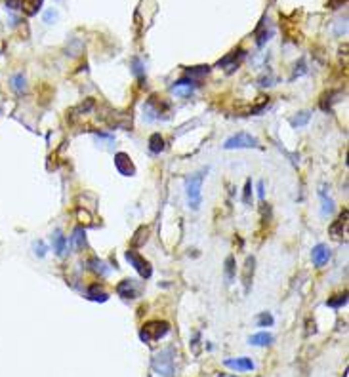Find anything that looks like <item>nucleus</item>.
<instances>
[{
    "mask_svg": "<svg viewBox=\"0 0 349 377\" xmlns=\"http://www.w3.org/2000/svg\"><path fill=\"white\" fill-rule=\"evenodd\" d=\"M126 259H128L130 265L140 273L141 278H149V276H151L153 269H151V265H149V261L147 259H143L136 249H128V252H126Z\"/></svg>",
    "mask_w": 349,
    "mask_h": 377,
    "instance_id": "obj_5",
    "label": "nucleus"
},
{
    "mask_svg": "<svg viewBox=\"0 0 349 377\" xmlns=\"http://www.w3.org/2000/svg\"><path fill=\"white\" fill-rule=\"evenodd\" d=\"M250 193H252V183L250 181H246V187H245V204H250Z\"/></svg>",
    "mask_w": 349,
    "mask_h": 377,
    "instance_id": "obj_27",
    "label": "nucleus"
},
{
    "mask_svg": "<svg viewBox=\"0 0 349 377\" xmlns=\"http://www.w3.org/2000/svg\"><path fill=\"white\" fill-rule=\"evenodd\" d=\"M271 341H273V335L267 334V332H260V334L252 335L248 339V343L254 347H267V345H271Z\"/></svg>",
    "mask_w": 349,
    "mask_h": 377,
    "instance_id": "obj_14",
    "label": "nucleus"
},
{
    "mask_svg": "<svg viewBox=\"0 0 349 377\" xmlns=\"http://www.w3.org/2000/svg\"><path fill=\"white\" fill-rule=\"evenodd\" d=\"M117 291H119V295L124 297V299H134V297H138V286H136V282H134L132 278L123 280V282L117 286Z\"/></svg>",
    "mask_w": 349,
    "mask_h": 377,
    "instance_id": "obj_8",
    "label": "nucleus"
},
{
    "mask_svg": "<svg viewBox=\"0 0 349 377\" xmlns=\"http://www.w3.org/2000/svg\"><path fill=\"white\" fill-rule=\"evenodd\" d=\"M44 252H46V249H44V244H42V242H38V244H36V256L42 257Z\"/></svg>",
    "mask_w": 349,
    "mask_h": 377,
    "instance_id": "obj_31",
    "label": "nucleus"
},
{
    "mask_svg": "<svg viewBox=\"0 0 349 377\" xmlns=\"http://www.w3.org/2000/svg\"><path fill=\"white\" fill-rule=\"evenodd\" d=\"M10 86H12V90L16 92V94H23L27 90V82H25V77H23V73H18V75H14V77L10 78Z\"/></svg>",
    "mask_w": 349,
    "mask_h": 377,
    "instance_id": "obj_15",
    "label": "nucleus"
},
{
    "mask_svg": "<svg viewBox=\"0 0 349 377\" xmlns=\"http://www.w3.org/2000/svg\"><path fill=\"white\" fill-rule=\"evenodd\" d=\"M311 259H313V263L317 267H323L330 259V252H328V248L324 244H317L313 248V252H311Z\"/></svg>",
    "mask_w": 349,
    "mask_h": 377,
    "instance_id": "obj_9",
    "label": "nucleus"
},
{
    "mask_svg": "<svg viewBox=\"0 0 349 377\" xmlns=\"http://www.w3.org/2000/svg\"><path fill=\"white\" fill-rule=\"evenodd\" d=\"M52 240H53V249H55V254H57V256H65V252H67V238H65L60 231H55Z\"/></svg>",
    "mask_w": 349,
    "mask_h": 377,
    "instance_id": "obj_13",
    "label": "nucleus"
},
{
    "mask_svg": "<svg viewBox=\"0 0 349 377\" xmlns=\"http://www.w3.org/2000/svg\"><path fill=\"white\" fill-rule=\"evenodd\" d=\"M309 118H311V114L307 111H302V112H298L296 116L290 118V124H292L294 128H302V126H306L307 122H309Z\"/></svg>",
    "mask_w": 349,
    "mask_h": 377,
    "instance_id": "obj_19",
    "label": "nucleus"
},
{
    "mask_svg": "<svg viewBox=\"0 0 349 377\" xmlns=\"http://www.w3.org/2000/svg\"><path fill=\"white\" fill-rule=\"evenodd\" d=\"M55 16H57V14H55L53 10H48V12H46V16H44V21H46V23H53L52 19H55Z\"/></svg>",
    "mask_w": 349,
    "mask_h": 377,
    "instance_id": "obj_28",
    "label": "nucleus"
},
{
    "mask_svg": "<svg viewBox=\"0 0 349 377\" xmlns=\"http://www.w3.org/2000/svg\"><path fill=\"white\" fill-rule=\"evenodd\" d=\"M254 147H258V139L250 134H246V132H239L223 143V149H227V151H231V149H254Z\"/></svg>",
    "mask_w": 349,
    "mask_h": 377,
    "instance_id": "obj_4",
    "label": "nucleus"
},
{
    "mask_svg": "<svg viewBox=\"0 0 349 377\" xmlns=\"http://www.w3.org/2000/svg\"><path fill=\"white\" fill-rule=\"evenodd\" d=\"M321 200H323V215H330L332 210H334V202H332V198L326 197V193L324 191H321Z\"/></svg>",
    "mask_w": 349,
    "mask_h": 377,
    "instance_id": "obj_21",
    "label": "nucleus"
},
{
    "mask_svg": "<svg viewBox=\"0 0 349 377\" xmlns=\"http://www.w3.org/2000/svg\"><path fill=\"white\" fill-rule=\"evenodd\" d=\"M6 6H10V10H18V8H21V6H19L18 0H8V2H6Z\"/></svg>",
    "mask_w": 349,
    "mask_h": 377,
    "instance_id": "obj_30",
    "label": "nucleus"
},
{
    "mask_svg": "<svg viewBox=\"0 0 349 377\" xmlns=\"http://www.w3.org/2000/svg\"><path fill=\"white\" fill-rule=\"evenodd\" d=\"M225 274H227V282H231V280H233V276H235V259H233V256L227 257Z\"/></svg>",
    "mask_w": 349,
    "mask_h": 377,
    "instance_id": "obj_23",
    "label": "nucleus"
},
{
    "mask_svg": "<svg viewBox=\"0 0 349 377\" xmlns=\"http://www.w3.org/2000/svg\"><path fill=\"white\" fill-rule=\"evenodd\" d=\"M147 236H149V227H140L138 232H136V236L132 238V244H134V246H141V244L147 240Z\"/></svg>",
    "mask_w": 349,
    "mask_h": 377,
    "instance_id": "obj_20",
    "label": "nucleus"
},
{
    "mask_svg": "<svg viewBox=\"0 0 349 377\" xmlns=\"http://www.w3.org/2000/svg\"><path fill=\"white\" fill-rule=\"evenodd\" d=\"M103 265H105V263H103V261H99V259H92V261H90V267H92L96 273H101L105 276V274L109 273V269H107V267H103Z\"/></svg>",
    "mask_w": 349,
    "mask_h": 377,
    "instance_id": "obj_26",
    "label": "nucleus"
},
{
    "mask_svg": "<svg viewBox=\"0 0 349 377\" xmlns=\"http://www.w3.org/2000/svg\"><path fill=\"white\" fill-rule=\"evenodd\" d=\"M114 168L119 170V173H123V175H134L136 173V166L132 164L130 156L126 153H117L114 154Z\"/></svg>",
    "mask_w": 349,
    "mask_h": 377,
    "instance_id": "obj_6",
    "label": "nucleus"
},
{
    "mask_svg": "<svg viewBox=\"0 0 349 377\" xmlns=\"http://www.w3.org/2000/svg\"><path fill=\"white\" fill-rule=\"evenodd\" d=\"M149 149H151V153H155V154L164 151V139H162L160 134H153V136H151V139H149Z\"/></svg>",
    "mask_w": 349,
    "mask_h": 377,
    "instance_id": "obj_18",
    "label": "nucleus"
},
{
    "mask_svg": "<svg viewBox=\"0 0 349 377\" xmlns=\"http://www.w3.org/2000/svg\"><path fill=\"white\" fill-rule=\"evenodd\" d=\"M86 295H88V299L101 301V303H103V301H107V297H109V295H107V291H105L103 288L99 286V284H94V286H90V288H88V291H86Z\"/></svg>",
    "mask_w": 349,
    "mask_h": 377,
    "instance_id": "obj_12",
    "label": "nucleus"
},
{
    "mask_svg": "<svg viewBox=\"0 0 349 377\" xmlns=\"http://www.w3.org/2000/svg\"><path fill=\"white\" fill-rule=\"evenodd\" d=\"M172 92H174L178 97H189V95L195 92V84H193V80H178V82L172 86Z\"/></svg>",
    "mask_w": 349,
    "mask_h": 377,
    "instance_id": "obj_10",
    "label": "nucleus"
},
{
    "mask_svg": "<svg viewBox=\"0 0 349 377\" xmlns=\"http://www.w3.org/2000/svg\"><path fill=\"white\" fill-rule=\"evenodd\" d=\"M71 244H73V248L75 249L84 248V244H86V236H84V229H82V227L75 229L73 236H71Z\"/></svg>",
    "mask_w": 349,
    "mask_h": 377,
    "instance_id": "obj_17",
    "label": "nucleus"
},
{
    "mask_svg": "<svg viewBox=\"0 0 349 377\" xmlns=\"http://www.w3.org/2000/svg\"><path fill=\"white\" fill-rule=\"evenodd\" d=\"M151 366L155 369V373H158L160 377H172L174 375V349H164V351L157 352L153 360H151Z\"/></svg>",
    "mask_w": 349,
    "mask_h": 377,
    "instance_id": "obj_2",
    "label": "nucleus"
},
{
    "mask_svg": "<svg viewBox=\"0 0 349 377\" xmlns=\"http://www.w3.org/2000/svg\"><path fill=\"white\" fill-rule=\"evenodd\" d=\"M204 173L206 171H197L193 173L191 177L187 179V185H185V195H187V200H189V206L193 210H199L202 202V181H204Z\"/></svg>",
    "mask_w": 349,
    "mask_h": 377,
    "instance_id": "obj_1",
    "label": "nucleus"
},
{
    "mask_svg": "<svg viewBox=\"0 0 349 377\" xmlns=\"http://www.w3.org/2000/svg\"><path fill=\"white\" fill-rule=\"evenodd\" d=\"M258 195H260V198H263V181L258 183Z\"/></svg>",
    "mask_w": 349,
    "mask_h": 377,
    "instance_id": "obj_32",
    "label": "nucleus"
},
{
    "mask_svg": "<svg viewBox=\"0 0 349 377\" xmlns=\"http://www.w3.org/2000/svg\"><path fill=\"white\" fill-rule=\"evenodd\" d=\"M168 332H170V324H168V322L153 320V322H147V324L141 328L140 337H141V341L153 343V341H158L160 337H164Z\"/></svg>",
    "mask_w": 349,
    "mask_h": 377,
    "instance_id": "obj_3",
    "label": "nucleus"
},
{
    "mask_svg": "<svg viewBox=\"0 0 349 377\" xmlns=\"http://www.w3.org/2000/svg\"><path fill=\"white\" fill-rule=\"evenodd\" d=\"M347 215H349L347 210H343V214L340 215V219H338V221H336L330 227V234H332V236H336V238H338V236H341L343 232L347 231Z\"/></svg>",
    "mask_w": 349,
    "mask_h": 377,
    "instance_id": "obj_11",
    "label": "nucleus"
},
{
    "mask_svg": "<svg viewBox=\"0 0 349 377\" xmlns=\"http://www.w3.org/2000/svg\"><path fill=\"white\" fill-rule=\"evenodd\" d=\"M223 366H225V368H231L233 371H252V369L256 368V364H254L250 358H246V356H241V358H227V360H223Z\"/></svg>",
    "mask_w": 349,
    "mask_h": 377,
    "instance_id": "obj_7",
    "label": "nucleus"
},
{
    "mask_svg": "<svg viewBox=\"0 0 349 377\" xmlns=\"http://www.w3.org/2000/svg\"><path fill=\"white\" fill-rule=\"evenodd\" d=\"M345 303H347V295H345V293H338L334 299L326 301V305H328V307H332V308H340L341 305H345Z\"/></svg>",
    "mask_w": 349,
    "mask_h": 377,
    "instance_id": "obj_22",
    "label": "nucleus"
},
{
    "mask_svg": "<svg viewBox=\"0 0 349 377\" xmlns=\"http://www.w3.org/2000/svg\"><path fill=\"white\" fill-rule=\"evenodd\" d=\"M189 73H191V75H206V73H208V67H201V69H191V71H189Z\"/></svg>",
    "mask_w": 349,
    "mask_h": 377,
    "instance_id": "obj_29",
    "label": "nucleus"
},
{
    "mask_svg": "<svg viewBox=\"0 0 349 377\" xmlns=\"http://www.w3.org/2000/svg\"><path fill=\"white\" fill-rule=\"evenodd\" d=\"M273 315H269V312H262L260 317H258V322L256 324L260 326V328H269V326H273Z\"/></svg>",
    "mask_w": 349,
    "mask_h": 377,
    "instance_id": "obj_24",
    "label": "nucleus"
},
{
    "mask_svg": "<svg viewBox=\"0 0 349 377\" xmlns=\"http://www.w3.org/2000/svg\"><path fill=\"white\" fill-rule=\"evenodd\" d=\"M19 6L25 10L27 16H35L36 12L42 8V0H21Z\"/></svg>",
    "mask_w": 349,
    "mask_h": 377,
    "instance_id": "obj_16",
    "label": "nucleus"
},
{
    "mask_svg": "<svg viewBox=\"0 0 349 377\" xmlns=\"http://www.w3.org/2000/svg\"><path fill=\"white\" fill-rule=\"evenodd\" d=\"M250 274H254V257H248V259H246V267H245L246 290H248V286H250Z\"/></svg>",
    "mask_w": 349,
    "mask_h": 377,
    "instance_id": "obj_25",
    "label": "nucleus"
}]
</instances>
